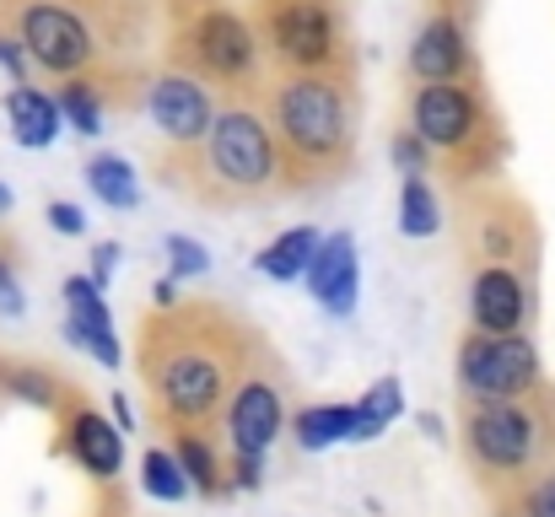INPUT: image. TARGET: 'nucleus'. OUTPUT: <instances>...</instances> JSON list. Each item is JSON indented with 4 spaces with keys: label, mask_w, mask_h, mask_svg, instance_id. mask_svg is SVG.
Listing matches in <instances>:
<instances>
[{
    "label": "nucleus",
    "mask_w": 555,
    "mask_h": 517,
    "mask_svg": "<svg viewBox=\"0 0 555 517\" xmlns=\"http://www.w3.org/2000/svg\"><path fill=\"white\" fill-rule=\"evenodd\" d=\"M388 152H393V168L404 172V178H426V172H431V163H437V157H431V146H426L410 125H404V130H393Z\"/></svg>",
    "instance_id": "nucleus-28"
},
{
    "label": "nucleus",
    "mask_w": 555,
    "mask_h": 517,
    "mask_svg": "<svg viewBox=\"0 0 555 517\" xmlns=\"http://www.w3.org/2000/svg\"><path fill=\"white\" fill-rule=\"evenodd\" d=\"M496 517H555V469L534 475L529 486L496 496Z\"/></svg>",
    "instance_id": "nucleus-27"
},
{
    "label": "nucleus",
    "mask_w": 555,
    "mask_h": 517,
    "mask_svg": "<svg viewBox=\"0 0 555 517\" xmlns=\"http://www.w3.org/2000/svg\"><path fill=\"white\" fill-rule=\"evenodd\" d=\"M248 22L275 76H362L351 0H254Z\"/></svg>",
    "instance_id": "nucleus-5"
},
{
    "label": "nucleus",
    "mask_w": 555,
    "mask_h": 517,
    "mask_svg": "<svg viewBox=\"0 0 555 517\" xmlns=\"http://www.w3.org/2000/svg\"><path fill=\"white\" fill-rule=\"evenodd\" d=\"M0 216H11V189L0 183Z\"/></svg>",
    "instance_id": "nucleus-35"
},
{
    "label": "nucleus",
    "mask_w": 555,
    "mask_h": 517,
    "mask_svg": "<svg viewBox=\"0 0 555 517\" xmlns=\"http://www.w3.org/2000/svg\"><path fill=\"white\" fill-rule=\"evenodd\" d=\"M464 404L459 421V442L469 458V475L496 496L529 486L534 475H545V458L555 448V393L551 383L529 388L524 399H496V404Z\"/></svg>",
    "instance_id": "nucleus-4"
},
{
    "label": "nucleus",
    "mask_w": 555,
    "mask_h": 517,
    "mask_svg": "<svg viewBox=\"0 0 555 517\" xmlns=\"http://www.w3.org/2000/svg\"><path fill=\"white\" fill-rule=\"evenodd\" d=\"M308 292L324 302V313L351 319L357 313V292H362V270H357V237L351 232H330L324 248L313 254L308 270Z\"/></svg>",
    "instance_id": "nucleus-17"
},
{
    "label": "nucleus",
    "mask_w": 555,
    "mask_h": 517,
    "mask_svg": "<svg viewBox=\"0 0 555 517\" xmlns=\"http://www.w3.org/2000/svg\"><path fill=\"white\" fill-rule=\"evenodd\" d=\"M399 232L404 237H437L442 232V199L431 194L426 178H404L399 183Z\"/></svg>",
    "instance_id": "nucleus-23"
},
{
    "label": "nucleus",
    "mask_w": 555,
    "mask_h": 517,
    "mask_svg": "<svg viewBox=\"0 0 555 517\" xmlns=\"http://www.w3.org/2000/svg\"><path fill=\"white\" fill-rule=\"evenodd\" d=\"M65 340L81 345L87 356H98L103 366H119L125 350H119V335L108 324V302H103V286L92 275H70L65 281Z\"/></svg>",
    "instance_id": "nucleus-15"
},
{
    "label": "nucleus",
    "mask_w": 555,
    "mask_h": 517,
    "mask_svg": "<svg viewBox=\"0 0 555 517\" xmlns=\"http://www.w3.org/2000/svg\"><path fill=\"white\" fill-rule=\"evenodd\" d=\"M49 227H54V232H65V237H81V227H87V221H81V210H76L70 199H54V205H49Z\"/></svg>",
    "instance_id": "nucleus-32"
},
{
    "label": "nucleus",
    "mask_w": 555,
    "mask_h": 517,
    "mask_svg": "<svg viewBox=\"0 0 555 517\" xmlns=\"http://www.w3.org/2000/svg\"><path fill=\"white\" fill-rule=\"evenodd\" d=\"M146 114L157 119V130H163L168 146H194V141H205V130L216 125L221 103L210 98L205 81H194L184 70H163V76H152V87H146Z\"/></svg>",
    "instance_id": "nucleus-13"
},
{
    "label": "nucleus",
    "mask_w": 555,
    "mask_h": 517,
    "mask_svg": "<svg viewBox=\"0 0 555 517\" xmlns=\"http://www.w3.org/2000/svg\"><path fill=\"white\" fill-rule=\"evenodd\" d=\"M114 264H119V243H98V254H92V281L108 292V275H114Z\"/></svg>",
    "instance_id": "nucleus-33"
},
{
    "label": "nucleus",
    "mask_w": 555,
    "mask_h": 517,
    "mask_svg": "<svg viewBox=\"0 0 555 517\" xmlns=\"http://www.w3.org/2000/svg\"><path fill=\"white\" fill-rule=\"evenodd\" d=\"M453 237L469 270H534V216L507 189H464L453 205Z\"/></svg>",
    "instance_id": "nucleus-9"
},
{
    "label": "nucleus",
    "mask_w": 555,
    "mask_h": 517,
    "mask_svg": "<svg viewBox=\"0 0 555 517\" xmlns=\"http://www.w3.org/2000/svg\"><path fill=\"white\" fill-rule=\"evenodd\" d=\"M264 335L216 297H184L179 308H146L135 319V372L146 415L173 437H221V421L254 366Z\"/></svg>",
    "instance_id": "nucleus-1"
},
{
    "label": "nucleus",
    "mask_w": 555,
    "mask_h": 517,
    "mask_svg": "<svg viewBox=\"0 0 555 517\" xmlns=\"http://www.w3.org/2000/svg\"><path fill=\"white\" fill-rule=\"evenodd\" d=\"M179 464H184L189 486L199 491V496H221V491H232V480H227V448H221V437H173V448H168Z\"/></svg>",
    "instance_id": "nucleus-21"
},
{
    "label": "nucleus",
    "mask_w": 555,
    "mask_h": 517,
    "mask_svg": "<svg viewBox=\"0 0 555 517\" xmlns=\"http://www.w3.org/2000/svg\"><path fill=\"white\" fill-rule=\"evenodd\" d=\"M286 404H292V372L275 356V345L264 340L259 356H254V366H248V377H243V388H237V399H232V410H227V421H221L227 458L259 464L270 453V442L292 426Z\"/></svg>",
    "instance_id": "nucleus-10"
},
{
    "label": "nucleus",
    "mask_w": 555,
    "mask_h": 517,
    "mask_svg": "<svg viewBox=\"0 0 555 517\" xmlns=\"http://www.w3.org/2000/svg\"><path fill=\"white\" fill-rule=\"evenodd\" d=\"M60 426H65L60 448H65L92 480H114V475H119V464H125V442H119V431H114L87 399H76V404L60 415Z\"/></svg>",
    "instance_id": "nucleus-16"
},
{
    "label": "nucleus",
    "mask_w": 555,
    "mask_h": 517,
    "mask_svg": "<svg viewBox=\"0 0 555 517\" xmlns=\"http://www.w3.org/2000/svg\"><path fill=\"white\" fill-rule=\"evenodd\" d=\"M0 16L16 27L33 70L60 81H98L114 70V38L92 0H0Z\"/></svg>",
    "instance_id": "nucleus-8"
},
{
    "label": "nucleus",
    "mask_w": 555,
    "mask_h": 517,
    "mask_svg": "<svg viewBox=\"0 0 555 517\" xmlns=\"http://www.w3.org/2000/svg\"><path fill=\"white\" fill-rule=\"evenodd\" d=\"M534 319V281L524 270H469V329L524 335Z\"/></svg>",
    "instance_id": "nucleus-14"
},
{
    "label": "nucleus",
    "mask_w": 555,
    "mask_h": 517,
    "mask_svg": "<svg viewBox=\"0 0 555 517\" xmlns=\"http://www.w3.org/2000/svg\"><path fill=\"white\" fill-rule=\"evenodd\" d=\"M319 248H324V237H319L313 227H286L275 243L259 248L254 264H259V275H270V281H308Z\"/></svg>",
    "instance_id": "nucleus-19"
},
{
    "label": "nucleus",
    "mask_w": 555,
    "mask_h": 517,
    "mask_svg": "<svg viewBox=\"0 0 555 517\" xmlns=\"http://www.w3.org/2000/svg\"><path fill=\"white\" fill-rule=\"evenodd\" d=\"M168 70H184L194 81H205L210 92L232 98H264V49L259 33L248 22V11L232 5H199L179 22H168Z\"/></svg>",
    "instance_id": "nucleus-7"
},
{
    "label": "nucleus",
    "mask_w": 555,
    "mask_h": 517,
    "mask_svg": "<svg viewBox=\"0 0 555 517\" xmlns=\"http://www.w3.org/2000/svg\"><path fill=\"white\" fill-rule=\"evenodd\" d=\"M264 119L292 194L335 189L362 157V76H270Z\"/></svg>",
    "instance_id": "nucleus-3"
},
{
    "label": "nucleus",
    "mask_w": 555,
    "mask_h": 517,
    "mask_svg": "<svg viewBox=\"0 0 555 517\" xmlns=\"http://www.w3.org/2000/svg\"><path fill=\"white\" fill-rule=\"evenodd\" d=\"M404 76L410 87H437V81H475V49H469V22L453 16V11H431L426 27L415 33L410 43V60H404Z\"/></svg>",
    "instance_id": "nucleus-12"
},
{
    "label": "nucleus",
    "mask_w": 555,
    "mask_h": 517,
    "mask_svg": "<svg viewBox=\"0 0 555 517\" xmlns=\"http://www.w3.org/2000/svg\"><path fill=\"white\" fill-rule=\"evenodd\" d=\"M0 65L16 76V87H33L27 76H33V60H27V49H22V38H16V27L0 16Z\"/></svg>",
    "instance_id": "nucleus-29"
},
{
    "label": "nucleus",
    "mask_w": 555,
    "mask_h": 517,
    "mask_svg": "<svg viewBox=\"0 0 555 517\" xmlns=\"http://www.w3.org/2000/svg\"><path fill=\"white\" fill-rule=\"evenodd\" d=\"M0 248H5V237H0Z\"/></svg>",
    "instance_id": "nucleus-37"
},
{
    "label": "nucleus",
    "mask_w": 555,
    "mask_h": 517,
    "mask_svg": "<svg viewBox=\"0 0 555 517\" xmlns=\"http://www.w3.org/2000/svg\"><path fill=\"white\" fill-rule=\"evenodd\" d=\"M292 437L302 453H324L335 442H357V404H308L292 415Z\"/></svg>",
    "instance_id": "nucleus-20"
},
{
    "label": "nucleus",
    "mask_w": 555,
    "mask_h": 517,
    "mask_svg": "<svg viewBox=\"0 0 555 517\" xmlns=\"http://www.w3.org/2000/svg\"><path fill=\"white\" fill-rule=\"evenodd\" d=\"M141 491H146V496H157V502H184L194 486H189L184 464H179L173 453L152 448V453L141 458Z\"/></svg>",
    "instance_id": "nucleus-25"
},
{
    "label": "nucleus",
    "mask_w": 555,
    "mask_h": 517,
    "mask_svg": "<svg viewBox=\"0 0 555 517\" xmlns=\"http://www.w3.org/2000/svg\"><path fill=\"white\" fill-rule=\"evenodd\" d=\"M87 189H92L103 205H114V210H135V199H141L135 168H130L125 157H114V152H98V157L87 163Z\"/></svg>",
    "instance_id": "nucleus-22"
},
{
    "label": "nucleus",
    "mask_w": 555,
    "mask_h": 517,
    "mask_svg": "<svg viewBox=\"0 0 555 517\" xmlns=\"http://www.w3.org/2000/svg\"><path fill=\"white\" fill-rule=\"evenodd\" d=\"M168 259H173V275H205V270H210L205 248H199L194 237H184V232L168 237Z\"/></svg>",
    "instance_id": "nucleus-30"
},
{
    "label": "nucleus",
    "mask_w": 555,
    "mask_h": 517,
    "mask_svg": "<svg viewBox=\"0 0 555 517\" xmlns=\"http://www.w3.org/2000/svg\"><path fill=\"white\" fill-rule=\"evenodd\" d=\"M0 388H5V366H0Z\"/></svg>",
    "instance_id": "nucleus-36"
},
{
    "label": "nucleus",
    "mask_w": 555,
    "mask_h": 517,
    "mask_svg": "<svg viewBox=\"0 0 555 517\" xmlns=\"http://www.w3.org/2000/svg\"><path fill=\"white\" fill-rule=\"evenodd\" d=\"M157 178L199 210H254V205L292 194L275 130L264 119V98H232V103H221L205 141L163 146Z\"/></svg>",
    "instance_id": "nucleus-2"
},
{
    "label": "nucleus",
    "mask_w": 555,
    "mask_h": 517,
    "mask_svg": "<svg viewBox=\"0 0 555 517\" xmlns=\"http://www.w3.org/2000/svg\"><path fill=\"white\" fill-rule=\"evenodd\" d=\"M529 388H540V350L529 335L469 329L459 340V399L496 404V399H524Z\"/></svg>",
    "instance_id": "nucleus-11"
},
{
    "label": "nucleus",
    "mask_w": 555,
    "mask_h": 517,
    "mask_svg": "<svg viewBox=\"0 0 555 517\" xmlns=\"http://www.w3.org/2000/svg\"><path fill=\"white\" fill-rule=\"evenodd\" d=\"M5 119H11V141L27 146V152L54 146V135H60V125H65L60 103H54L49 92H38V87H11V92H5Z\"/></svg>",
    "instance_id": "nucleus-18"
},
{
    "label": "nucleus",
    "mask_w": 555,
    "mask_h": 517,
    "mask_svg": "<svg viewBox=\"0 0 555 517\" xmlns=\"http://www.w3.org/2000/svg\"><path fill=\"white\" fill-rule=\"evenodd\" d=\"M199 5H216V0H168V22H179V16L199 11Z\"/></svg>",
    "instance_id": "nucleus-34"
},
{
    "label": "nucleus",
    "mask_w": 555,
    "mask_h": 517,
    "mask_svg": "<svg viewBox=\"0 0 555 517\" xmlns=\"http://www.w3.org/2000/svg\"><path fill=\"white\" fill-rule=\"evenodd\" d=\"M399 415H404V383L399 377H377L362 393V404H357V442L383 437V426H393Z\"/></svg>",
    "instance_id": "nucleus-24"
},
{
    "label": "nucleus",
    "mask_w": 555,
    "mask_h": 517,
    "mask_svg": "<svg viewBox=\"0 0 555 517\" xmlns=\"http://www.w3.org/2000/svg\"><path fill=\"white\" fill-rule=\"evenodd\" d=\"M410 130L431 146L448 183L464 194L475 178L502 163V125L486 98V81H437V87H410Z\"/></svg>",
    "instance_id": "nucleus-6"
},
{
    "label": "nucleus",
    "mask_w": 555,
    "mask_h": 517,
    "mask_svg": "<svg viewBox=\"0 0 555 517\" xmlns=\"http://www.w3.org/2000/svg\"><path fill=\"white\" fill-rule=\"evenodd\" d=\"M54 103H60V114L70 119L76 135H98V130H103V98L92 92V81H60Z\"/></svg>",
    "instance_id": "nucleus-26"
},
{
    "label": "nucleus",
    "mask_w": 555,
    "mask_h": 517,
    "mask_svg": "<svg viewBox=\"0 0 555 517\" xmlns=\"http://www.w3.org/2000/svg\"><path fill=\"white\" fill-rule=\"evenodd\" d=\"M11 264H16V237L0 248V313H22V286H16V275H11Z\"/></svg>",
    "instance_id": "nucleus-31"
}]
</instances>
